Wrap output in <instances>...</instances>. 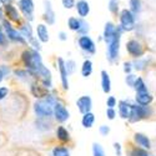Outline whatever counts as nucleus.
<instances>
[{"label":"nucleus","instance_id":"nucleus-45","mask_svg":"<svg viewBox=\"0 0 156 156\" xmlns=\"http://www.w3.org/2000/svg\"><path fill=\"white\" fill-rule=\"evenodd\" d=\"M124 71L126 74H130V71H131V62H125L124 64Z\"/></svg>","mask_w":156,"mask_h":156},{"label":"nucleus","instance_id":"nucleus-16","mask_svg":"<svg viewBox=\"0 0 156 156\" xmlns=\"http://www.w3.org/2000/svg\"><path fill=\"white\" fill-rule=\"evenodd\" d=\"M116 31H118V27H115L111 21H108L105 24V28H104V40L106 41V44L115 36Z\"/></svg>","mask_w":156,"mask_h":156},{"label":"nucleus","instance_id":"nucleus-37","mask_svg":"<svg viewBox=\"0 0 156 156\" xmlns=\"http://www.w3.org/2000/svg\"><path fill=\"white\" fill-rule=\"evenodd\" d=\"M62 6L66 8V9H71L75 6V0H61Z\"/></svg>","mask_w":156,"mask_h":156},{"label":"nucleus","instance_id":"nucleus-26","mask_svg":"<svg viewBox=\"0 0 156 156\" xmlns=\"http://www.w3.org/2000/svg\"><path fill=\"white\" fill-rule=\"evenodd\" d=\"M20 34H21L24 37H27L28 40H30L31 37H34V36H33V29H31V27H30V24H29V23H25V24L21 25V28H20Z\"/></svg>","mask_w":156,"mask_h":156},{"label":"nucleus","instance_id":"nucleus-14","mask_svg":"<svg viewBox=\"0 0 156 156\" xmlns=\"http://www.w3.org/2000/svg\"><path fill=\"white\" fill-rule=\"evenodd\" d=\"M75 8H76V11L77 14H79L80 18H86L90 12V5L86 0H77L75 3Z\"/></svg>","mask_w":156,"mask_h":156},{"label":"nucleus","instance_id":"nucleus-6","mask_svg":"<svg viewBox=\"0 0 156 156\" xmlns=\"http://www.w3.org/2000/svg\"><path fill=\"white\" fill-rule=\"evenodd\" d=\"M19 9L28 21L34 20V2L33 0H19Z\"/></svg>","mask_w":156,"mask_h":156},{"label":"nucleus","instance_id":"nucleus-35","mask_svg":"<svg viewBox=\"0 0 156 156\" xmlns=\"http://www.w3.org/2000/svg\"><path fill=\"white\" fill-rule=\"evenodd\" d=\"M130 156H150V155L144 149H134L131 151V155H130Z\"/></svg>","mask_w":156,"mask_h":156},{"label":"nucleus","instance_id":"nucleus-24","mask_svg":"<svg viewBox=\"0 0 156 156\" xmlns=\"http://www.w3.org/2000/svg\"><path fill=\"white\" fill-rule=\"evenodd\" d=\"M129 5H130V11L133 12L134 15H137L142 10V4L141 0H129Z\"/></svg>","mask_w":156,"mask_h":156},{"label":"nucleus","instance_id":"nucleus-39","mask_svg":"<svg viewBox=\"0 0 156 156\" xmlns=\"http://www.w3.org/2000/svg\"><path fill=\"white\" fill-rule=\"evenodd\" d=\"M6 43H8V39H6L5 34L3 33L2 25H0V46H4V45H6Z\"/></svg>","mask_w":156,"mask_h":156},{"label":"nucleus","instance_id":"nucleus-5","mask_svg":"<svg viewBox=\"0 0 156 156\" xmlns=\"http://www.w3.org/2000/svg\"><path fill=\"white\" fill-rule=\"evenodd\" d=\"M3 24H4V29H5V33H6L8 39H10L11 41L19 43V44H25V43H27V41H25V37L18 30H15L14 28H12L8 20H4Z\"/></svg>","mask_w":156,"mask_h":156},{"label":"nucleus","instance_id":"nucleus-41","mask_svg":"<svg viewBox=\"0 0 156 156\" xmlns=\"http://www.w3.org/2000/svg\"><path fill=\"white\" fill-rule=\"evenodd\" d=\"M106 116H108V119H109V120H114V119H115V116H116L115 110L108 108V109H106Z\"/></svg>","mask_w":156,"mask_h":156},{"label":"nucleus","instance_id":"nucleus-7","mask_svg":"<svg viewBox=\"0 0 156 156\" xmlns=\"http://www.w3.org/2000/svg\"><path fill=\"white\" fill-rule=\"evenodd\" d=\"M126 50L133 58H136V59L144 55V48L140 44V41L135 40V39H131V40H129L126 43Z\"/></svg>","mask_w":156,"mask_h":156},{"label":"nucleus","instance_id":"nucleus-32","mask_svg":"<svg viewBox=\"0 0 156 156\" xmlns=\"http://www.w3.org/2000/svg\"><path fill=\"white\" fill-rule=\"evenodd\" d=\"M90 28H89V23H86L84 19H80V28L79 30H77V33H79L80 35H86L89 33Z\"/></svg>","mask_w":156,"mask_h":156},{"label":"nucleus","instance_id":"nucleus-18","mask_svg":"<svg viewBox=\"0 0 156 156\" xmlns=\"http://www.w3.org/2000/svg\"><path fill=\"white\" fill-rule=\"evenodd\" d=\"M101 87L105 94H109L111 91V79H110L109 73L105 70L101 71Z\"/></svg>","mask_w":156,"mask_h":156},{"label":"nucleus","instance_id":"nucleus-33","mask_svg":"<svg viewBox=\"0 0 156 156\" xmlns=\"http://www.w3.org/2000/svg\"><path fill=\"white\" fill-rule=\"evenodd\" d=\"M109 10L112 12V14H118L119 11V2L118 0H109Z\"/></svg>","mask_w":156,"mask_h":156},{"label":"nucleus","instance_id":"nucleus-40","mask_svg":"<svg viewBox=\"0 0 156 156\" xmlns=\"http://www.w3.org/2000/svg\"><path fill=\"white\" fill-rule=\"evenodd\" d=\"M8 94H9V90H8V87H5V86L0 87V101H2L3 99H5V98L8 96Z\"/></svg>","mask_w":156,"mask_h":156},{"label":"nucleus","instance_id":"nucleus-2","mask_svg":"<svg viewBox=\"0 0 156 156\" xmlns=\"http://www.w3.org/2000/svg\"><path fill=\"white\" fill-rule=\"evenodd\" d=\"M122 30L120 27H118L115 36L108 43V58L110 61H116L119 58V50H120V39H121Z\"/></svg>","mask_w":156,"mask_h":156},{"label":"nucleus","instance_id":"nucleus-34","mask_svg":"<svg viewBox=\"0 0 156 156\" xmlns=\"http://www.w3.org/2000/svg\"><path fill=\"white\" fill-rule=\"evenodd\" d=\"M75 61L74 60H68L66 62H65V68H66V71H68V75L73 74L75 71Z\"/></svg>","mask_w":156,"mask_h":156},{"label":"nucleus","instance_id":"nucleus-46","mask_svg":"<svg viewBox=\"0 0 156 156\" xmlns=\"http://www.w3.org/2000/svg\"><path fill=\"white\" fill-rule=\"evenodd\" d=\"M59 39H60L61 41H65V40L68 39V36H66V34H65L64 31H60V33H59Z\"/></svg>","mask_w":156,"mask_h":156},{"label":"nucleus","instance_id":"nucleus-43","mask_svg":"<svg viewBox=\"0 0 156 156\" xmlns=\"http://www.w3.org/2000/svg\"><path fill=\"white\" fill-rule=\"evenodd\" d=\"M114 149H115V152L118 156H121L122 155V150H121V145L119 142H114Z\"/></svg>","mask_w":156,"mask_h":156},{"label":"nucleus","instance_id":"nucleus-13","mask_svg":"<svg viewBox=\"0 0 156 156\" xmlns=\"http://www.w3.org/2000/svg\"><path fill=\"white\" fill-rule=\"evenodd\" d=\"M58 65H59V71H60V79H61V85L64 89H69V80H68V71L65 68V61L64 59L59 58L58 59Z\"/></svg>","mask_w":156,"mask_h":156},{"label":"nucleus","instance_id":"nucleus-28","mask_svg":"<svg viewBox=\"0 0 156 156\" xmlns=\"http://www.w3.org/2000/svg\"><path fill=\"white\" fill-rule=\"evenodd\" d=\"M136 90V93H144V91H147V86L145 85L144 80L141 79V77H136L135 79V83L133 85Z\"/></svg>","mask_w":156,"mask_h":156},{"label":"nucleus","instance_id":"nucleus-19","mask_svg":"<svg viewBox=\"0 0 156 156\" xmlns=\"http://www.w3.org/2000/svg\"><path fill=\"white\" fill-rule=\"evenodd\" d=\"M36 34L39 41L41 43H48L49 41V30L45 24H39L36 27Z\"/></svg>","mask_w":156,"mask_h":156},{"label":"nucleus","instance_id":"nucleus-44","mask_svg":"<svg viewBox=\"0 0 156 156\" xmlns=\"http://www.w3.org/2000/svg\"><path fill=\"white\" fill-rule=\"evenodd\" d=\"M135 79H136V76H134V75H131V74H129V75L126 76V83H127L130 86H133L134 83H135Z\"/></svg>","mask_w":156,"mask_h":156},{"label":"nucleus","instance_id":"nucleus-27","mask_svg":"<svg viewBox=\"0 0 156 156\" xmlns=\"http://www.w3.org/2000/svg\"><path fill=\"white\" fill-rule=\"evenodd\" d=\"M56 136H58V139L60 140V141H69L70 140V135H69V133H68V130L65 129L64 126H59L58 127V130H56Z\"/></svg>","mask_w":156,"mask_h":156},{"label":"nucleus","instance_id":"nucleus-4","mask_svg":"<svg viewBox=\"0 0 156 156\" xmlns=\"http://www.w3.org/2000/svg\"><path fill=\"white\" fill-rule=\"evenodd\" d=\"M34 110L39 118H43V119H48L53 115V106L45 100L36 101L34 105Z\"/></svg>","mask_w":156,"mask_h":156},{"label":"nucleus","instance_id":"nucleus-10","mask_svg":"<svg viewBox=\"0 0 156 156\" xmlns=\"http://www.w3.org/2000/svg\"><path fill=\"white\" fill-rule=\"evenodd\" d=\"M147 115V106H141V105H131V114H130L129 120L136 122L145 118Z\"/></svg>","mask_w":156,"mask_h":156},{"label":"nucleus","instance_id":"nucleus-11","mask_svg":"<svg viewBox=\"0 0 156 156\" xmlns=\"http://www.w3.org/2000/svg\"><path fill=\"white\" fill-rule=\"evenodd\" d=\"M76 105H77V108H79V111H80L81 114H86V112L91 111L93 100H91V98H90V96L84 95V96H81V98L77 99Z\"/></svg>","mask_w":156,"mask_h":156},{"label":"nucleus","instance_id":"nucleus-21","mask_svg":"<svg viewBox=\"0 0 156 156\" xmlns=\"http://www.w3.org/2000/svg\"><path fill=\"white\" fill-rule=\"evenodd\" d=\"M135 141L137 142V145L141 146L144 150H149L151 147V142H150V139L144 135V134H141V133H136L135 134Z\"/></svg>","mask_w":156,"mask_h":156},{"label":"nucleus","instance_id":"nucleus-9","mask_svg":"<svg viewBox=\"0 0 156 156\" xmlns=\"http://www.w3.org/2000/svg\"><path fill=\"white\" fill-rule=\"evenodd\" d=\"M53 114L55 115V119H56L58 122H65V121H68L69 118H70V114H69L68 109L60 102H56L54 105Z\"/></svg>","mask_w":156,"mask_h":156},{"label":"nucleus","instance_id":"nucleus-47","mask_svg":"<svg viewBox=\"0 0 156 156\" xmlns=\"http://www.w3.org/2000/svg\"><path fill=\"white\" fill-rule=\"evenodd\" d=\"M4 79V74H3V71H2V69H0V83H2V80Z\"/></svg>","mask_w":156,"mask_h":156},{"label":"nucleus","instance_id":"nucleus-17","mask_svg":"<svg viewBox=\"0 0 156 156\" xmlns=\"http://www.w3.org/2000/svg\"><path fill=\"white\" fill-rule=\"evenodd\" d=\"M152 95L149 91H144V93H136V101L139 105L141 106H147L152 101Z\"/></svg>","mask_w":156,"mask_h":156},{"label":"nucleus","instance_id":"nucleus-15","mask_svg":"<svg viewBox=\"0 0 156 156\" xmlns=\"http://www.w3.org/2000/svg\"><path fill=\"white\" fill-rule=\"evenodd\" d=\"M4 11H5V15L10 20H12V21H20V14H19L18 9L14 5H11L10 3L4 4Z\"/></svg>","mask_w":156,"mask_h":156},{"label":"nucleus","instance_id":"nucleus-38","mask_svg":"<svg viewBox=\"0 0 156 156\" xmlns=\"http://www.w3.org/2000/svg\"><path fill=\"white\" fill-rule=\"evenodd\" d=\"M106 106L110 108V109H114L116 106V99L114 96H109L108 100H106Z\"/></svg>","mask_w":156,"mask_h":156},{"label":"nucleus","instance_id":"nucleus-20","mask_svg":"<svg viewBox=\"0 0 156 156\" xmlns=\"http://www.w3.org/2000/svg\"><path fill=\"white\" fill-rule=\"evenodd\" d=\"M119 114L122 119H129L131 114V104H129L125 100L119 101Z\"/></svg>","mask_w":156,"mask_h":156},{"label":"nucleus","instance_id":"nucleus-3","mask_svg":"<svg viewBox=\"0 0 156 156\" xmlns=\"http://www.w3.org/2000/svg\"><path fill=\"white\" fill-rule=\"evenodd\" d=\"M122 31H133L136 27L135 15L129 9H124L120 12V25Z\"/></svg>","mask_w":156,"mask_h":156},{"label":"nucleus","instance_id":"nucleus-25","mask_svg":"<svg viewBox=\"0 0 156 156\" xmlns=\"http://www.w3.org/2000/svg\"><path fill=\"white\" fill-rule=\"evenodd\" d=\"M93 74V62L91 60H85L83 62V66H81V75L84 77H89L90 75Z\"/></svg>","mask_w":156,"mask_h":156},{"label":"nucleus","instance_id":"nucleus-42","mask_svg":"<svg viewBox=\"0 0 156 156\" xmlns=\"http://www.w3.org/2000/svg\"><path fill=\"white\" fill-rule=\"evenodd\" d=\"M109 133H110V127H109V126H106V125H101V126H100V134H101V135L106 136Z\"/></svg>","mask_w":156,"mask_h":156},{"label":"nucleus","instance_id":"nucleus-30","mask_svg":"<svg viewBox=\"0 0 156 156\" xmlns=\"http://www.w3.org/2000/svg\"><path fill=\"white\" fill-rule=\"evenodd\" d=\"M69 150L62 146H56L53 150V156H69Z\"/></svg>","mask_w":156,"mask_h":156},{"label":"nucleus","instance_id":"nucleus-29","mask_svg":"<svg viewBox=\"0 0 156 156\" xmlns=\"http://www.w3.org/2000/svg\"><path fill=\"white\" fill-rule=\"evenodd\" d=\"M68 27H69L70 30L77 31V30H79V28H80V19L74 18V16L69 18V20H68Z\"/></svg>","mask_w":156,"mask_h":156},{"label":"nucleus","instance_id":"nucleus-1","mask_svg":"<svg viewBox=\"0 0 156 156\" xmlns=\"http://www.w3.org/2000/svg\"><path fill=\"white\" fill-rule=\"evenodd\" d=\"M23 61L25 64V66L28 68V71L34 75H35V70L37 68V65L43 62L40 54L36 50H25L23 53Z\"/></svg>","mask_w":156,"mask_h":156},{"label":"nucleus","instance_id":"nucleus-22","mask_svg":"<svg viewBox=\"0 0 156 156\" xmlns=\"http://www.w3.org/2000/svg\"><path fill=\"white\" fill-rule=\"evenodd\" d=\"M94 122H95V115H94L91 111L84 114L83 120H81V124H83V126H84L85 129H90V127H93Z\"/></svg>","mask_w":156,"mask_h":156},{"label":"nucleus","instance_id":"nucleus-31","mask_svg":"<svg viewBox=\"0 0 156 156\" xmlns=\"http://www.w3.org/2000/svg\"><path fill=\"white\" fill-rule=\"evenodd\" d=\"M93 155L94 156H106L105 151H104L102 146L99 144V142H94L93 144Z\"/></svg>","mask_w":156,"mask_h":156},{"label":"nucleus","instance_id":"nucleus-48","mask_svg":"<svg viewBox=\"0 0 156 156\" xmlns=\"http://www.w3.org/2000/svg\"><path fill=\"white\" fill-rule=\"evenodd\" d=\"M9 2H11V0H0V3H3V4H8Z\"/></svg>","mask_w":156,"mask_h":156},{"label":"nucleus","instance_id":"nucleus-23","mask_svg":"<svg viewBox=\"0 0 156 156\" xmlns=\"http://www.w3.org/2000/svg\"><path fill=\"white\" fill-rule=\"evenodd\" d=\"M31 94L35 98H45L48 96V90L43 86H39V85H31Z\"/></svg>","mask_w":156,"mask_h":156},{"label":"nucleus","instance_id":"nucleus-36","mask_svg":"<svg viewBox=\"0 0 156 156\" xmlns=\"http://www.w3.org/2000/svg\"><path fill=\"white\" fill-rule=\"evenodd\" d=\"M15 75L20 79H28V76H30V73L29 71H25V70H15Z\"/></svg>","mask_w":156,"mask_h":156},{"label":"nucleus","instance_id":"nucleus-12","mask_svg":"<svg viewBox=\"0 0 156 156\" xmlns=\"http://www.w3.org/2000/svg\"><path fill=\"white\" fill-rule=\"evenodd\" d=\"M44 19L49 25H53L55 23V12L50 0H44Z\"/></svg>","mask_w":156,"mask_h":156},{"label":"nucleus","instance_id":"nucleus-8","mask_svg":"<svg viewBox=\"0 0 156 156\" xmlns=\"http://www.w3.org/2000/svg\"><path fill=\"white\" fill-rule=\"evenodd\" d=\"M77 43H79V46L81 50H84L85 53L87 54H95L96 51V46H95V43L94 40L90 36L87 35H81L79 37V40H77Z\"/></svg>","mask_w":156,"mask_h":156}]
</instances>
